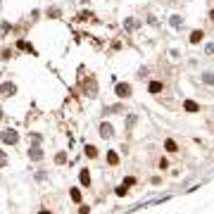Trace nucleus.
Masks as SVG:
<instances>
[{
    "label": "nucleus",
    "instance_id": "f257e3e1",
    "mask_svg": "<svg viewBox=\"0 0 214 214\" xmlns=\"http://www.w3.org/2000/svg\"><path fill=\"white\" fill-rule=\"evenodd\" d=\"M0 138H3V143H7V145H14V143L19 140V133H17L14 129H7V131H3Z\"/></svg>",
    "mask_w": 214,
    "mask_h": 214
},
{
    "label": "nucleus",
    "instance_id": "f03ea898",
    "mask_svg": "<svg viewBox=\"0 0 214 214\" xmlns=\"http://www.w3.org/2000/svg\"><path fill=\"white\" fill-rule=\"evenodd\" d=\"M14 91H17V88H14V83H3V86H0V93H3L5 98H10V95H14Z\"/></svg>",
    "mask_w": 214,
    "mask_h": 214
},
{
    "label": "nucleus",
    "instance_id": "7ed1b4c3",
    "mask_svg": "<svg viewBox=\"0 0 214 214\" xmlns=\"http://www.w3.org/2000/svg\"><path fill=\"white\" fill-rule=\"evenodd\" d=\"M117 95H119V98H129V95H131V86L119 83V86H117Z\"/></svg>",
    "mask_w": 214,
    "mask_h": 214
},
{
    "label": "nucleus",
    "instance_id": "20e7f679",
    "mask_svg": "<svg viewBox=\"0 0 214 214\" xmlns=\"http://www.w3.org/2000/svg\"><path fill=\"white\" fill-rule=\"evenodd\" d=\"M29 155H31V159H41V157H43V150H41V148H36V145H33V148H31V150H29Z\"/></svg>",
    "mask_w": 214,
    "mask_h": 214
},
{
    "label": "nucleus",
    "instance_id": "39448f33",
    "mask_svg": "<svg viewBox=\"0 0 214 214\" xmlns=\"http://www.w3.org/2000/svg\"><path fill=\"white\" fill-rule=\"evenodd\" d=\"M110 133H112V126H110V124H102V126H100V136L110 138Z\"/></svg>",
    "mask_w": 214,
    "mask_h": 214
},
{
    "label": "nucleus",
    "instance_id": "423d86ee",
    "mask_svg": "<svg viewBox=\"0 0 214 214\" xmlns=\"http://www.w3.org/2000/svg\"><path fill=\"white\" fill-rule=\"evenodd\" d=\"M81 183H83V186H91V174H88V169L81 171Z\"/></svg>",
    "mask_w": 214,
    "mask_h": 214
},
{
    "label": "nucleus",
    "instance_id": "0eeeda50",
    "mask_svg": "<svg viewBox=\"0 0 214 214\" xmlns=\"http://www.w3.org/2000/svg\"><path fill=\"white\" fill-rule=\"evenodd\" d=\"M159 91H162V83H159V81H152V83H150V93H159Z\"/></svg>",
    "mask_w": 214,
    "mask_h": 214
},
{
    "label": "nucleus",
    "instance_id": "6e6552de",
    "mask_svg": "<svg viewBox=\"0 0 214 214\" xmlns=\"http://www.w3.org/2000/svg\"><path fill=\"white\" fill-rule=\"evenodd\" d=\"M183 107H186L188 112H198V105H195L193 100H186V105H183Z\"/></svg>",
    "mask_w": 214,
    "mask_h": 214
},
{
    "label": "nucleus",
    "instance_id": "1a4fd4ad",
    "mask_svg": "<svg viewBox=\"0 0 214 214\" xmlns=\"http://www.w3.org/2000/svg\"><path fill=\"white\" fill-rule=\"evenodd\" d=\"M107 162H110V164H117V162H119V157H117V155L110 150V152H107Z\"/></svg>",
    "mask_w": 214,
    "mask_h": 214
},
{
    "label": "nucleus",
    "instance_id": "9d476101",
    "mask_svg": "<svg viewBox=\"0 0 214 214\" xmlns=\"http://www.w3.org/2000/svg\"><path fill=\"white\" fill-rule=\"evenodd\" d=\"M164 148H167V150H169V152H176V150H178V148H176V143H174V140H167V143H164Z\"/></svg>",
    "mask_w": 214,
    "mask_h": 214
},
{
    "label": "nucleus",
    "instance_id": "9b49d317",
    "mask_svg": "<svg viewBox=\"0 0 214 214\" xmlns=\"http://www.w3.org/2000/svg\"><path fill=\"white\" fill-rule=\"evenodd\" d=\"M200 38H202V31H195V33H193V36H190V41H193V43H198V41H200Z\"/></svg>",
    "mask_w": 214,
    "mask_h": 214
},
{
    "label": "nucleus",
    "instance_id": "f8f14e48",
    "mask_svg": "<svg viewBox=\"0 0 214 214\" xmlns=\"http://www.w3.org/2000/svg\"><path fill=\"white\" fill-rule=\"evenodd\" d=\"M71 200H76V202H79V200H81V193H79V190H76V188H71Z\"/></svg>",
    "mask_w": 214,
    "mask_h": 214
},
{
    "label": "nucleus",
    "instance_id": "ddd939ff",
    "mask_svg": "<svg viewBox=\"0 0 214 214\" xmlns=\"http://www.w3.org/2000/svg\"><path fill=\"white\" fill-rule=\"evenodd\" d=\"M5 164H7V155L0 150V167H5Z\"/></svg>",
    "mask_w": 214,
    "mask_h": 214
},
{
    "label": "nucleus",
    "instance_id": "4468645a",
    "mask_svg": "<svg viewBox=\"0 0 214 214\" xmlns=\"http://www.w3.org/2000/svg\"><path fill=\"white\" fill-rule=\"evenodd\" d=\"M86 155H88V157H95L98 150H95V148H86Z\"/></svg>",
    "mask_w": 214,
    "mask_h": 214
},
{
    "label": "nucleus",
    "instance_id": "2eb2a0df",
    "mask_svg": "<svg viewBox=\"0 0 214 214\" xmlns=\"http://www.w3.org/2000/svg\"><path fill=\"white\" fill-rule=\"evenodd\" d=\"M133 183H136V178H126V181H124V186H126V188H131Z\"/></svg>",
    "mask_w": 214,
    "mask_h": 214
},
{
    "label": "nucleus",
    "instance_id": "dca6fc26",
    "mask_svg": "<svg viewBox=\"0 0 214 214\" xmlns=\"http://www.w3.org/2000/svg\"><path fill=\"white\" fill-rule=\"evenodd\" d=\"M0 119H3V107H0Z\"/></svg>",
    "mask_w": 214,
    "mask_h": 214
}]
</instances>
